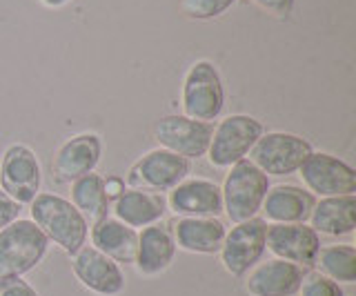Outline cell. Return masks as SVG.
Returning a JSON list of instances; mask_svg holds the SVG:
<instances>
[{
  "mask_svg": "<svg viewBox=\"0 0 356 296\" xmlns=\"http://www.w3.org/2000/svg\"><path fill=\"white\" fill-rule=\"evenodd\" d=\"M316 199L307 190L296 185H276L270 188L263 199L261 210L270 223H305Z\"/></svg>",
  "mask_w": 356,
  "mask_h": 296,
  "instance_id": "d6986e66",
  "label": "cell"
},
{
  "mask_svg": "<svg viewBox=\"0 0 356 296\" xmlns=\"http://www.w3.org/2000/svg\"><path fill=\"white\" fill-rule=\"evenodd\" d=\"M72 205L85 216V221H100L109 216V199L105 194V179L98 174H85L72 183Z\"/></svg>",
  "mask_w": 356,
  "mask_h": 296,
  "instance_id": "603a6c76",
  "label": "cell"
},
{
  "mask_svg": "<svg viewBox=\"0 0 356 296\" xmlns=\"http://www.w3.org/2000/svg\"><path fill=\"white\" fill-rule=\"evenodd\" d=\"M265 134L261 120L245 114L222 118L211 131L207 158L211 167H232L250 154L254 142Z\"/></svg>",
  "mask_w": 356,
  "mask_h": 296,
  "instance_id": "5b68a950",
  "label": "cell"
},
{
  "mask_svg": "<svg viewBox=\"0 0 356 296\" xmlns=\"http://www.w3.org/2000/svg\"><path fill=\"white\" fill-rule=\"evenodd\" d=\"M20 207L14 199H9V196L0 190V229L7 227L9 223H14L16 218H20Z\"/></svg>",
  "mask_w": 356,
  "mask_h": 296,
  "instance_id": "83f0119b",
  "label": "cell"
},
{
  "mask_svg": "<svg viewBox=\"0 0 356 296\" xmlns=\"http://www.w3.org/2000/svg\"><path fill=\"white\" fill-rule=\"evenodd\" d=\"M174 256L176 243L170 227L163 223L143 227L138 234L136 256H134V268L140 277H159L165 270H170Z\"/></svg>",
  "mask_w": 356,
  "mask_h": 296,
  "instance_id": "ac0fdd59",
  "label": "cell"
},
{
  "mask_svg": "<svg viewBox=\"0 0 356 296\" xmlns=\"http://www.w3.org/2000/svg\"><path fill=\"white\" fill-rule=\"evenodd\" d=\"M236 3V0H181L178 7L181 12L192 18V20H209V18H216L222 12Z\"/></svg>",
  "mask_w": 356,
  "mask_h": 296,
  "instance_id": "d4e9b609",
  "label": "cell"
},
{
  "mask_svg": "<svg viewBox=\"0 0 356 296\" xmlns=\"http://www.w3.org/2000/svg\"><path fill=\"white\" fill-rule=\"evenodd\" d=\"M189 174V161L167 151L163 147L147 151L129 167L127 183L134 190L145 192H170L178 183H183Z\"/></svg>",
  "mask_w": 356,
  "mask_h": 296,
  "instance_id": "ba28073f",
  "label": "cell"
},
{
  "mask_svg": "<svg viewBox=\"0 0 356 296\" xmlns=\"http://www.w3.org/2000/svg\"><path fill=\"white\" fill-rule=\"evenodd\" d=\"M167 210L178 216H216L222 212V194L214 181L185 179L167 194Z\"/></svg>",
  "mask_w": 356,
  "mask_h": 296,
  "instance_id": "2e32d148",
  "label": "cell"
},
{
  "mask_svg": "<svg viewBox=\"0 0 356 296\" xmlns=\"http://www.w3.org/2000/svg\"><path fill=\"white\" fill-rule=\"evenodd\" d=\"M265 249H270L274 258H281L294 265L312 270L316 265L321 249V234L305 223H270L265 236Z\"/></svg>",
  "mask_w": 356,
  "mask_h": 296,
  "instance_id": "8fae6325",
  "label": "cell"
},
{
  "mask_svg": "<svg viewBox=\"0 0 356 296\" xmlns=\"http://www.w3.org/2000/svg\"><path fill=\"white\" fill-rule=\"evenodd\" d=\"M323 277L334 283H354L356 281V247L354 245H327L318 249L316 265Z\"/></svg>",
  "mask_w": 356,
  "mask_h": 296,
  "instance_id": "cb8c5ba5",
  "label": "cell"
},
{
  "mask_svg": "<svg viewBox=\"0 0 356 296\" xmlns=\"http://www.w3.org/2000/svg\"><path fill=\"white\" fill-rule=\"evenodd\" d=\"M307 221L316 234L337 238L352 234L356 227V196H330L316 201Z\"/></svg>",
  "mask_w": 356,
  "mask_h": 296,
  "instance_id": "44dd1931",
  "label": "cell"
},
{
  "mask_svg": "<svg viewBox=\"0 0 356 296\" xmlns=\"http://www.w3.org/2000/svg\"><path fill=\"white\" fill-rule=\"evenodd\" d=\"M225 105L220 74L209 60H198L187 69L183 81V116L211 123Z\"/></svg>",
  "mask_w": 356,
  "mask_h": 296,
  "instance_id": "277c9868",
  "label": "cell"
},
{
  "mask_svg": "<svg viewBox=\"0 0 356 296\" xmlns=\"http://www.w3.org/2000/svg\"><path fill=\"white\" fill-rule=\"evenodd\" d=\"M0 296H40L22 277L0 279Z\"/></svg>",
  "mask_w": 356,
  "mask_h": 296,
  "instance_id": "4316f807",
  "label": "cell"
},
{
  "mask_svg": "<svg viewBox=\"0 0 356 296\" xmlns=\"http://www.w3.org/2000/svg\"><path fill=\"white\" fill-rule=\"evenodd\" d=\"M211 131H214L211 123H200V120H192L183 114H172L163 116L154 125V138L159 140L163 149L189 161L207 154Z\"/></svg>",
  "mask_w": 356,
  "mask_h": 296,
  "instance_id": "7c38bea8",
  "label": "cell"
},
{
  "mask_svg": "<svg viewBox=\"0 0 356 296\" xmlns=\"http://www.w3.org/2000/svg\"><path fill=\"white\" fill-rule=\"evenodd\" d=\"M40 3H44L47 7H63L70 3V0H40Z\"/></svg>",
  "mask_w": 356,
  "mask_h": 296,
  "instance_id": "4dcf8cb0",
  "label": "cell"
},
{
  "mask_svg": "<svg viewBox=\"0 0 356 296\" xmlns=\"http://www.w3.org/2000/svg\"><path fill=\"white\" fill-rule=\"evenodd\" d=\"M265 236L267 221L265 218H248L243 223H234L229 232H225L220 245V263L227 274L243 279L256 263H261L265 254Z\"/></svg>",
  "mask_w": 356,
  "mask_h": 296,
  "instance_id": "8992f818",
  "label": "cell"
},
{
  "mask_svg": "<svg viewBox=\"0 0 356 296\" xmlns=\"http://www.w3.org/2000/svg\"><path fill=\"white\" fill-rule=\"evenodd\" d=\"M40 163L27 145H9L0 161V190L18 205H29L40 194Z\"/></svg>",
  "mask_w": 356,
  "mask_h": 296,
  "instance_id": "9c48e42d",
  "label": "cell"
},
{
  "mask_svg": "<svg viewBox=\"0 0 356 296\" xmlns=\"http://www.w3.org/2000/svg\"><path fill=\"white\" fill-rule=\"evenodd\" d=\"M49 252V238L33 221L16 218L0 229V279L25 277L36 270Z\"/></svg>",
  "mask_w": 356,
  "mask_h": 296,
  "instance_id": "7a4b0ae2",
  "label": "cell"
},
{
  "mask_svg": "<svg viewBox=\"0 0 356 296\" xmlns=\"http://www.w3.org/2000/svg\"><path fill=\"white\" fill-rule=\"evenodd\" d=\"M138 245V232L134 227L120 223L114 216H105L92 223V247L103 252L111 261L134 263Z\"/></svg>",
  "mask_w": 356,
  "mask_h": 296,
  "instance_id": "7402d4cb",
  "label": "cell"
},
{
  "mask_svg": "<svg viewBox=\"0 0 356 296\" xmlns=\"http://www.w3.org/2000/svg\"><path fill=\"white\" fill-rule=\"evenodd\" d=\"M298 296H345L343 288L321 272H307L298 288Z\"/></svg>",
  "mask_w": 356,
  "mask_h": 296,
  "instance_id": "484cf974",
  "label": "cell"
},
{
  "mask_svg": "<svg viewBox=\"0 0 356 296\" xmlns=\"http://www.w3.org/2000/svg\"><path fill=\"white\" fill-rule=\"evenodd\" d=\"M100 136L96 134H78L65 140L54 156V174L58 183H74L85 174H92L100 161Z\"/></svg>",
  "mask_w": 356,
  "mask_h": 296,
  "instance_id": "9a60e30c",
  "label": "cell"
},
{
  "mask_svg": "<svg viewBox=\"0 0 356 296\" xmlns=\"http://www.w3.org/2000/svg\"><path fill=\"white\" fill-rule=\"evenodd\" d=\"M267 190L270 176L263 174L250 158H243L229 167L225 183H222V212L232 223H243L261 212V205Z\"/></svg>",
  "mask_w": 356,
  "mask_h": 296,
  "instance_id": "3957f363",
  "label": "cell"
},
{
  "mask_svg": "<svg viewBox=\"0 0 356 296\" xmlns=\"http://www.w3.org/2000/svg\"><path fill=\"white\" fill-rule=\"evenodd\" d=\"M225 232V225L216 216H178L172 223L176 247L189 254H218Z\"/></svg>",
  "mask_w": 356,
  "mask_h": 296,
  "instance_id": "e0dca14e",
  "label": "cell"
},
{
  "mask_svg": "<svg viewBox=\"0 0 356 296\" xmlns=\"http://www.w3.org/2000/svg\"><path fill=\"white\" fill-rule=\"evenodd\" d=\"M72 272L78 283L96 296H120L125 292V274L116 261L92 245H85L72 256Z\"/></svg>",
  "mask_w": 356,
  "mask_h": 296,
  "instance_id": "4fadbf2b",
  "label": "cell"
},
{
  "mask_svg": "<svg viewBox=\"0 0 356 296\" xmlns=\"http://www.w3.org/2000/svg\"><path fill=\"white\" fill-rule=\"evenodd\" d=\"M29 212L31 221L49 238V243L54 240L65 254L74 256L78 249L85 247L89 225L72 201L58 194H38L29 203Z\"/></svg>",
  "mask_w": 356,
  "mask_h": 296,
  "instance_id": "6da1fadb",
  "label": "cell"
},
{
  "mask_svg": "<svg viewBox=\"0 0 356 296\" xmlns=\"http://www.w3.org/2000/svg\"><path fill=\"white\" fill-rule=\"evenodd\" d=\"M307 270L281 258H270L245 274V290L252 296H296Z\"/></svg>",
  "mask_w": 356,
  "mask_h": 296,
  "instance_id": "5bb4252c",
  "label": "cell"
},
{
  "mask_svg": "<svg viewBox=\"0 0 356 296\" xmlns=\"http://www.w3.org/2000/svg\"><path fill=\"white\" fill-rule=\"evenodd\" d=\"M109 212H114V218L134 229L147 227L154 223H161V218L167 212V201L163 194L129 188L116 201H111Z\"/></svg>",
  "mask_w": 356,
  "mask_h": 296,
  "instance_id": "ffe728a7",
  "label": "cell"
},
{
  "mask_svg": "<svg viewBox=\"0 0 356 296\" xmlns=\"http://www.w3.org/2000/svg\"><path fill=\"white\" fill-rule=\"evenodd\" d=\"M312 154V145L296 134L267 131L250 149V161L267 176H287Z\"/></svg>",
  "mask_w": 356,
  "mask_h": 296,
  "instance_id": "52a82bcc",
  "label": "cell"
},
{
  "mask_svg": "<svg viewBox=\"0 0 356 296\" xmlns=\"http://www.w3.org/2000/svg\"><path fill=\"white\" fill-rule=\"evenodd\" d=\"M252 3L259 5L263 12L278 16V18L287 16L289 12H292V7H294V0H252Z\"/></svg>",
  "mask_w": 356,
  "mask_h": 296,
  "instance_id": "f1b7e54d",
  "label": "cell"
},
{
  "mask_svg": "<svg viewBox=\"0 0 356 296\" xmlns=\"http://www.w3.org/2000/svg\"><path fill=\"white\" fill-rule=\"evenodd\" d=\"M296 172L312 196L330 199L356 192V172L325 151H312Z\"/></svg>",
  "mask_w": 356,
  "mask_h": 296,
  "instance_id": "30bf717a",
  "label": "cell"
},
{
  "mask_svg": "<svg viewBox=\"0 0 356 296\" xmlns=\"http://www.w3.org/2000/svg\"><path fill=\"white\" fill-rule=\"evenodd\" d=\"M122 192H125V181L118 179V176H109V179H105V194H107L109 203H111V201H116Z\"/></svg>",
  "mask_w": 356,
  "mask_h": 296,
  "instance_id": "f546056e",
  "label": "cell"
}]
</instances>
